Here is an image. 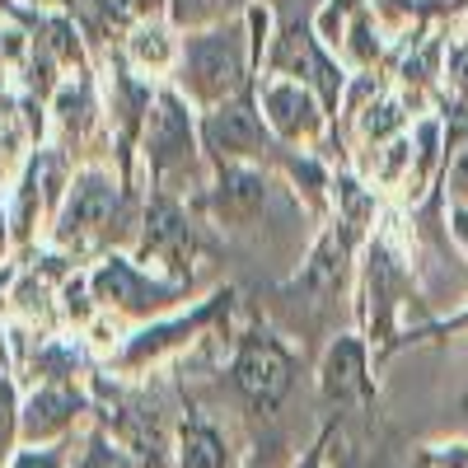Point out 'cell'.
<instances>
[{
  "label": "cell",
  "mask_w": 468,
  "mask_h": 468,
  "mask_svg": "<svg viewBox=\"0 0 468 468\" xmlns=\"http://www.w3.org/2000/svg\"><path fill=\"white\" fill-rule=\"evenodd\" d=\"M244 75H249V37L244 24H216L187 37L183 48V90L207 103L220 108L234 94L244 90Z\"/></svg>",
  "instance_id": "obj_1"
},
{
  "label": "cell",
  "mask_w": 468,
  "mask_h": 468,
  "mask_svg": "<svg viewBox=\"0 0 468 468\" xmlns=\"http://www.w3.org/2000/svg\"><path fill=\"white\" fill-rule=\"evenodd\" d=\"M234 388L244 394V403L258 412V417H271L286 394H291V384H295V361H291V351L277 342V337H267V333H249L239 342V351H234Z\"/></svg>",
  "instance_id": "obj_2"
},
{
  "label": "cell",
  "mask_w": 468,
  "mask_h": 468,
  "mask_svg": "<svg viewBox=\"0 0 468 468\" xmlns=\"http://www.w3.org/2000/svg\"><path fill=\"white\" fill-rule=\"evenodd\" d=\"M117 220V187L103 174H80L70 183V197L57 225V239L61 244H90Z\"/></svg>",
  "instance_id": "obj_3"
},
{
  "label": "cell",
  "mask_w": 468,
  "mask_h": 468,
  "mask_svg": "<svg viewBox=\"0 0 468 468\" xmlns=\"http://www.w3.org/2000/svg\"><path fill=\"white\" fill-rule=\"evenodd\" d=\"M202 141L207 150H216L220 160H253V154H262L271 141H267V127H262V117L253 112L249 99H229L220 103L216 112H207V122H202Z\"/></svg>",
  "instance_id": "obj_4"
},
{
  "label": "cell",
  "mask_w": 468,
  "mask_h": 468,
  "mask_svg": "<svg viewBox=\"0 0 468 468\" xmlns=\"http://www.w3.org/2000/svg\"><path fill=\"white\" fill-rule=\"evenodd\" d=\"M94 295H99L103 304L132 309V314H145V309H165V304L178 300L174 286L150 282L145 271H136L127 258H108V262L94 271Z\"/></svg>",
  "instance_id": "obj_5"
},
{
  "label": "cell",
  "mask_w": 468,
  "mask_h": 468,
  "mask_svg": "<svg viewBox=\"0 0 468 468\" xmlns=\"http://www.w3.org/2000/svg\"><path fill=\"white\" fill-rule=\"evenodd\" d=\"M80 412H85V403L70 384H43L19 412V436L28 441V450H43L57 436H66Z\"/></svg>",
  "instance_id": "obj_6"
},
{
  "label": "cell",
  "mask_w": 468,
  "mask_h": 468,
  "mask_svg": "<svg viewBox=\"0 0 468 468\" xmlns=\"http://www.w3.org/2000/svg\"><path fill=\"white\" fill-rule=\"evenodd\" d=\"M192 160V117L178 94H160L150 112V165L154 174H169Z\"/></svg>",
  "instance_id": "obj_7"
},
{
  "label": "cell",
  "mask_w": 468,
  "mask_h": 468,
  "mask_svg": "<svg viewBox=\"0 0 468 468\" xmlns=\"http://www.w3.org/2000/svg\"><path fill=\"white\" fill-rule=\"evenodd\" d=\"M262 103H267V127L277 132V136H286V141H300V136H314L319 132V103L309 99V90L300 85V80H282V85H271L267 94H262Z\"/></svg>",
  "instance_id": "obj_8"
},
{
  "label": "cell",
  "mask_w": 468,
  "mask_h": 468,
  "mask_svg": "<svg viewBox=\"0 0 468 468\" xmlns=\"http://www.w3.org/2000/svg\"><path fill=\"white\" fill-rule=\"evenodd\" d=\"M324 399L328 403H351V399H366L370 384H366V346L356 337H337L333 351L324 356Z\"/></svg>",
  "instance_id": "obj_9"
},
{
  "label": "cell",
  "mask_w": 468,
  "mask_h": 468,
  "mask_svg": "<svg viewBox=\"0 0 468 468\" xmlns=\"http://www.w3.org/2000/svg\"><path fill=\"white\" fill-rule=\"evenodd\" d=\"M262 202H267L262 174H253V169H244V165H225V169H220V183H216V192H211V211H216L220 220L244 225V220H253V216L262 211Z\"/></svg>",
  "instance_id": "obj_10"
},
{
  "label": "cell",
  "mask_w": 468,
  "mask_h": 468,
  "mask_svg": "<svg viewBox=\"0 0 468 468\" xmlns=\"http://www.w3.org/2000/svg\"><path fill=\"white\" fill-rule=\"evenodd\" d=\"M342 258H346L342 239H337V234H324V244L314 249V258H309V267L300 271L295 291L314 295V304H319V300H328V295H333V291L342 286Z\"/></svg>",
  "instance_id": "obj_11"
},
{
  "label": "cell",
  "mask_w": 468,
  "mask_h": 468,
  "mask_svg": "<svg viewBox=\"0 0 468 468\" xmlns=\"http://www.w3.org/2000/svg\"><path fill=\"white\" fill-rule=\"evenodd\" d=\"M145 249L165 253V258H183L192 249V229L183 220V211L174 202H154L150 207V229H145Z\"/></svg>",
  "instance_id": "obj_12"
},
{
  "label": "cell",
  "mask_w": 468,
  "mask_h": 468,
  "mask_svg": "<svg viewBox=\"0 0 468 468\" xmlns=\"http://www.w3.org/2000/svg\"><path fill=\"white\" fill-rule=\"evenodd\" d=\"M178 468H229V450L220 441L216 426L187 421L178 436Z\"/></svg>",
  "instance_id": "obj_13"
},
{
  "label": "cell",
  "mask_w": 468,
  "mask_h": 468,
  "mask_svg": "<svg viewBox=\"0 0 468 468\" xmlns=\"http://www.w3.org/2000/svg\"><path fill=\"white\" fill-rule=\"evenodd\" d=\"M239 10V0H169V15L174 24L183 28H207V24H220L225 15Z\"/></svg>",
  "instance_id": "obj_14"
},
{
  "label": "cell",
  "mask_w": 468,
  "mask_h": 468,
  "mask_svg": "<svg viewBox=\"0 0 468 468\" xmlns=\"http://www.w3.org/2000/svg\"><path fill=\"white\" fill-rule=\"evenodd\" d=\"M19 399H15V384L0 375V468H10V459H15V441H24L19 436Z\"/></svg>",
  "instance_id": "obj_15"
},
{
  "label": "cell",
  "mask_w": 468,
  "mask_h": 468,
  "mask_svg": "<svg viewBox=\"0 0 468 468\" xmlns=\"http://www.w3.org/2000/svg\"><path fill=\"white\" fill-rule=\"evenodd\" d=\"M132 57L145 61V66H169L174 61V43H169V33L160 24H141L132 33Z\"/></svg>",
  "instance_id": "obj_16"
},
{
  "label": "cell",
  "mask_w": 468,
  "mask_h": 468,
  "mask_svg": "<svg viewBox=\"0 0 468 468\" xmlns=\"http://www.w3.org/2000/svg\"><path fill=\"white\" fill-rule=\"evenodd\" d=\"M154 5L160 0H94V15H99V24H136L141 28V19L154 15Z\"/></svg>",
  "instance_id": "obj_17"
},
{
  "label": "cell",
  "mask_w": 468,
  "mask_h": 468,
  "mask_svg": "<svg viewBox=\"0 0 468 468\" xmlns=\"http://www.w3.org/2000/svg\"><path fill=\"white\" fill-rule=\"evenodd\" d=\"M85 468H136L122 450H112L103 436H94V445H90V454H85Z\"/></svg>",
  "instance_id": "obj_18"
},
{
  "label": "cell",
  "mask_w": 468,
  "mask_h": 468,
  "mask_svg": "<svg viewBox=\"0 0 468 468\" xmlns=\"http://www.w3.org/2000/svg\"><path fill=\"white\" fill-rule=\"evenodd\" d=\"M10 468H66V459H61V450H19L15 459H10Z\"/></svg>",
  "instance_id": "obj_19"
},
{
  "label": "cell",
  "mask_w": 468,
  "mask_h": 468,
  "mask_svg": "<svg viewBox=\"0 0 468 468\" xmlns=\"http://www.w3.org/2000/svg\"><path fill=\"white\" fill-rule=\"evenodd\" d=\"M450 192H454V202H468V141L454 150V160H450Z\"/></svg>",
  "instance_id": "obj_20"
},
{
  "label": "cell",
  "mask_w": 468,
  "mask_h": 468,
  "mask_svg": "<svg viewBox=\"0 0 468 468\" xmlns=\"http://www.w3.org/2000/svg\"><path fill=\"white\" fill-rule=\"evenodd\" d=\"M295 468H324V441H319V445H309V450H304V459H300Z\"/></svg>",
  "instance_id": "obj_21"
},
{
  "label": "cell",
  "mask_w": 468,
  "mask_h": 468,
  "mask_svg": "<svg viewBox=\"0 0 468 468\" xmlns=\"http://www.w3.org/2000/svg\"><path fill=\"white\" fill-rule=\"evenodd\" d=\"M445 328H468V314H459L454 324H445Z\"/></svg>",
  "instance_id": "obj_22"
}]
</instances>
